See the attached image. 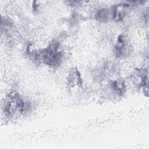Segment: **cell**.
Masks as SVG:
<instances>
[{
	"instance_id": "cell-1",
	"label": "cell",
	"mask_w": 149,
	"mask_h": 149,
	"mask_svg": "<svg viewBox=\"0 0 149 149\" xmlns=\"http://www.w3.org/2000/svg\"><path fill=\"white\" fill-rule=\"evenodd\" d=\"M24 101L20 97L19 95L15 92H13L8 97L4 104L5 112L12 115L16 112H22L24 108Z\"/></svg>"
},
{
	"instance_id": "cell-2",
	"label": "cell",
	"mask_w": 149,
	"mask_h": 149,
	"mask_svg": "<svg viewBox=\"0 0 149 149\" xmlns=\"http://www.w3.org/2000/svg\"><path fill=\"white\" fill-rule=\"evenodd\" d=\"M43 61L50 66H56L59 63L61 58V52L58 51V45L52 43L42 52Z\"/></svg>"
},
{
	"instance_id": "cell-3",
	"label": "cell",
	"mask_w": 149,
	"mask_h": 149,
	"mask_svg": "<svg viewBox=\"0 0 149 149\" xmlns=\"http://www.w3.org/2000/svg\"><path fill=\"white\" fill-rule=\"evenodd\" d=\"M126 41L124 38V37L122 36H120L118 40L117 44L115 47V51L116 52V55L119 56H121L123 55L125 53V51L126 49L125 46L126 45V44L125 43Z\"/></svg>"
}]
</instances>
